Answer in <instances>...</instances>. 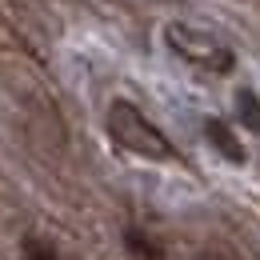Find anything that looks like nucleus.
Segmentation results:
<instances>
[{
	"instance_id": "8",
	"label": "nucleus",
	"mask_w": 260,
	"mask_h": 260,
	"mask_svg": "<svg viewBox=\"0 0 260 260\" xmlns=\"http://www.w3.org/2000/svg\"><path fill=\"white\" fill-rule=\"evenodd\" d=\"M156 4H176V0H156Z\"/></svg>"
},
{
	"instance_id": "7",
	"label": "nucleus",
	"mask_w": 260,
	"mask_h": 260,
	"mask_svg": "<svg viewBox=\"0 0 260 260\" xmlns=\"http://www.w3.org/2000/svg\"><path fill=\"white\" fill-rule=\"evenodd\" d=\"M196 260H216V256H212V252H208V256H196Z\"/></svg>"
},
{
	"instance_id": "3",
	"label": "nucleus",
	"mask_w": 260,
	"mask_h": 260,
	"mask_svg": "<svg viewBox=\"0 0 260 260\" xmlns=\"http://www.w3.org/2000/svg\"><path fill=\"white\" fill-rule=\"evenodd\" d=\"M204 140H208V144H212V148H216L228 164H244V160H248V152H244L240 136L228 128L220 116H208V120H204Z\"/></svg>"
},
{
	"instance_id": "2",
	"label": "nucleus",
	"mask_w": 260,
	"mask_h": 260,
	"mask_svg": "<svg viewBox=\"0 0 260 260\" xmlns=\"http://www.w3.org/2000/svg\"><path fill=\"white\" fill-rule=\"evenodd\" d=\"M164 44H168L172 56L188 60L192 68L208 72V76H228L236 68V52L228 48L220 36L208 32V28H196V24H184V20L164 24Z\"/></svg>"
},
{
	"instance_id": "6",
	"label": "nucleus",
	"mask_w": 260,
	"mask_h": 260,
	"mask_svg": "<svg viewBox=\"0 0 260 260\" xmlns=\"http://www.w3.org/2000/svg\"><path fill=\"white\" fill-rule=\"evenodd\" d=\"M236 108H240V120L252 132H260V100H256L252 88H240V92H236Z\"/></svg>"
},
{
	"instance_id": "5",
	"label": "nucleus",
	"mask_w": 260,
	"mask_h": 260,
	"mask_svg": "<svg viewBox=\"0 0 260 260\" xmlns=\"http://www.w3.org/2000/svg\"><path fill=\"white\" fill-rule=\"evenodd\" d=\"M20 256L24 260H64L60 248H56L52 240H44V236H24V240H20Z\"/></svg>"
},
{
	"instance_id": "1",
	"label": "nucleus",
	"mask_w": 260,
	"mask_h": 260,
	"mask_svg": "<svg viewBox=\"0 0 260 260\" xmlns=\"http://www.w3.org/2000/svg\"><path fill=\"white\" fill-rule=\"evenodd\" d=\"M104 128H108V136H112L124 152H132V156H144V160H176L172 140L144 116L140 104H132V100H124V96H116L108 104Z\"/></svg>"
},
{
	"instance_id": "4",
	"label": "nucleus",
	"mask_w": 260,
	"mask_h": 260,
	"mask_svg": "<svg viewBox=\"0 0 260 260\" xmlns=\"http://www.w3.org/2000/svg\"><path fill=\"white\" fill-rule=\"evenodd\" d=\"M120 240H124L128 260H168V248H164L152 232H144V228H136V224L124 228V236H120Z\"/></svg>"
}]
</instances>
